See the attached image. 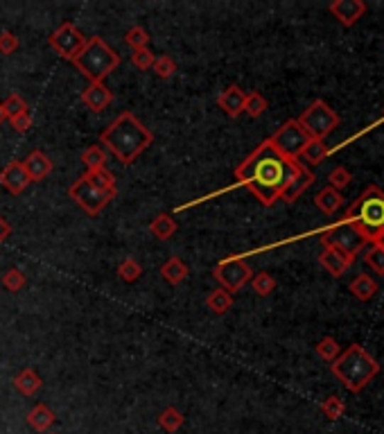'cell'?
<instances>
[{"label":"cell","instance_id":"16","mask_svg":"<svg viewBox=\"0 0 384 434\" xmlns=\"http://www.w3.org/2000/svg\"><path fill=\"white\" fill-rule=\"evenodd\" d=\"M82 102L91 111H95V114H100V111H104L111 102H114V93H111V89H106L104 82L89 84L82 91Z\"/></svg>","mask_w":384,"mask_h":434},{"label":"cell","instance_id":"11","mask_svg":"<svg viewBox=\"0 0 384 434\" xmlns=\"http://www.w3.org/2000/svg\"><path fill=\"white\" fill-rule=\"evenodd\" d=\"M48 43H50L53 50L66 61H72L86 45V36L75 28L72 23H64L61 28H57L50 36H48Z\"/></svg>","mask_w":384,"mask_h":434},{"label":"cell","instance_id":"39","mask_svg":"<svg viewBox=\"0 0 384 434\" xmlns=\"http://www.w3.org/2000/svg\"><path fill=\"white\" fill-rule=\"evenodd\" d=\"M23 285H26V274H23L21 269L11 267L3 274V288L7 292H18V290H23Z\"/></svg>","mask_w":384,"mask_h":434},{"label":"cell","instance_id":"31","mask_svg":"<svg viewBox=\"0 0 384 434\" xmlns=\"http://www.w3.org/2000/svg\"><path fill=\"white\" fill-rule=\"evenodd\" d=\"M364 263L366 267L373 269L378 276H384V249H380L375 242L364 249Z\"/></svg>","mask_w":384,"mask_h":434},{"label":"cell","instance_id":"8","mask_svg":"<svg viewBox=\"0 0 384 434\" xmlns=\"http://www.w3.org/2000/svg\"><path fill=\"white\" fill-rule=\"evenodd\" d=\"M118 190H97L93 185L86 181L84 177H79L75 183L68 188V197L77 206L84 208V213L89 215H100L102 210L111 204V200H116Z\"/></svg>","mask_w":384,"mask_h":434},{"label":"cell","instance_id":"3","mask_svg":"<svg viewBox=\"0 0 384 434\" xmlns=\"http://www.w3.org/2000/svg\"><path fill=\"white\" fill-rule=\"evenodd\" d=\"M330 371L346 389L353 394H359L371 380L378 378L380 362L364 349V346L351 344L349 349L341 351V355L334 359V362H330Z\"/></svg>","mask_w":384,"mask_h":434},{"label":"cell","instance_id":"10","mask_svg":"<svg viewBox=\"0 0 384 434\" xmlns=\"http://www.w3.org/2000/svg\"><path fill=\"white\" fill-rule=\"evenodd\" d=\"M213 276L219 283L221 290H226L229 294L242 290L246 283L253 278V271L249 263L242 258H226L213 269Z\"/></svg>","mask_w":384,"mask_h":434},{"label":"cell","instance_id":"22","mask_svg":"<svg viewBox=\"0 0 384 434\" xmlns=\"http://www.w3.org/2000/svg\"><path fill=\"white\" fill-rule=\"evenodd\" d=\"M188 265L183 263L181 258H170L168 263L160 267V276H163L170 285H179V283H183L185 278H188Z\"/></svg>","mask_w":384,"mask_h":434},{"label":"cell","instance_id":"1","mask_svg":"<svg viewBox=\"0 0 384 434\" xmlns=\"http://www.w3.org/2000/svg\"><path fill=\"white\" fill-rule=\"evenodd\" d=\"M296 163L299 158H285L267 139L235 168V179L244 188H249L263 206H274L280 200L282 190L287 188Z\"/></svg>","mask_w":384,"mask_h":434},{"label":"cell","instance_id":"15","mask_svg":"<svg viewBox=\"0 0 384 434\" xmlns=\"http://www.w3.org/2000/svg\"><path fill=\"white\" fill-rule=\"evenodd\" d=\"M353 263H355L353 258H349V256L337 251V249H332V246H324V251L319 254V265L324 267L328 274L334 276V278L344 276Z\"/></svg>","mask_w":384,"mask_h":434},{"label":"cell","instance_id":"26","mask_svg":"<svg viewBox=\"0 0 384 434\" xmlns=\"http://www.w3.org/2000/svg\"><path fill=\"white\" fill-rule=\"evenodd\" d=\"M41 384H43V380L36 376L32 369H23L21 374L14 378V387H16V391H21L23 396H34L36 391L41 389Z\"/></svg>","mask_w":384,"mask_h":434},{"label":"cell","instance_id":"27","mask_svg":"<svg viewBox=\"0 0 384 434\" xmlns=\"http://www.w3.org/2000/svg\"><path fill=\"white\" fill-rule=\"evenodd\" d=\"M84 179L89 181L93 188H97V190H116V177H114V172H109L106 168L86 172Z\"/></svg>","mask_w":384,"mask_h":434},{"label":"cell","instance_id":"13","mask_svg":"<svg viewBox=\"0 0 384 434\" xmlns=\"http://www.w3.org/2000/svg\"><path fill=\"white\" fill-rule=\"evenodd\" d=\"M328 11L341 26L351 28L366 14V3L364 0H334V3L328 5Z\"/></svg>","mask_w":384,"mask_h":434},{"label":"cell","instance_id":"37","mask_svg":"<svg viewBox=\"0 0 384 434\" xmlns=\"http://www.w3.org/2000/svg\"><path fill=\"white\" fill-rule=\"evenodd\" d=\"M152 70L156 72V75L160 80H170V77H175V72H177V64H175V59L168 57V55H160L154 59V66Z\"/></svg>","mask_w":384,"mask_h":434},{"label":"cell","instance_id":"30","mask_svg":"<svg viewBox=\"0 0 384 434\" xmlns=\"http://www.w3.org/2000/svg\"><path fill=\"white\" fill-rule=\"evenodd\" d=\"M269 109V102H267V97L263 93H246V100H244V114L249 116V118H260L265 114V111Z\"/></svg>","mask_w":384,"mask_h":434},{"label":"cell","instance_id":"6","mask_svg":"<svg viewBox=\"0 0 384 434\" xmlns=\"http://www.w3.org/2000/svg\"><path fill=\"white\" fill-rule=\"evenodd\" d=\"M321 242H324V246H332V249H337V251H341V254H346L349 258L355 260V256L359 251L366 249L368 238L364 235V231L355 224V222L344 219L341 224H334V227H330L321 233Z\"/></svg>","mask_w":384,"mask_h":434},{"label":"cell","instance_id":"29","mask_svg":"<svg viewBox=\"0 0 384 434\" xmlns=\"http://www.w3.org/2000/svg\"><path fill=\"white\" fill-rule=\"evenodd\" d=\"M82 163L86 166V172L91 170H100V168H106V150L102 145H91L89 150L82 152Z\"/></svg>","mask_w":384,"mask_h":434},{"label":"cell","instance_id":"46","mask_svg":"<svg viewBox=\"0 0 384 434\" xmlns=\"http://www.w3.org/2000/svg\"><path fill=\"white\" fill-rule=\"evenodd\" d=\"M7 120V114H5V109H3V102H0V125Z\"/></svg>","mask_w":384,"mask_h":434},{"label":"cell","instance_id":"20","mask_svg":"<svg viewBox=\"0 0 384 434\" xmlns=\"http://www.w3.org/2000/svg\"><path fill=\"white\" fill-rule=\"evenodd\" d=\"M314 206L321 210V213L332 215V213H337V210L344 206V195L339 190L330 188V185H326V188H321L314 195Z\"/></svg>","mask_w":384,"mask_h":434},{"label":"cell","instance_id":"32","mask_svg":"<svg viewBox=\"0 0 384 434\" xmlns=\"http://www.w3.org/2000/svg\"><path fill=\"white\" fill-rule=\"evenodd\" d=\"M321 414H324L328 421H339L346 414V403L339 398V396H328V398L321 403Z\"/></svg>","mask_w":384,"mask_h":434},{"label":"cell","instance_id":"17","mask_svg":"<svg viewBox=\"0 0 384 434\" xmlns=\"http://www.w3.org/2000/svg\"><path fill=\"white\" fill-rule=\"evenodd\" d=\"M23 163V170L28 172V177L32 183H39L43 181L48 175L53 172V161L48 158L41 150H34L26 156V161H21Z\"/></svg>","mask_w":384,"mask_h":434},{"label":"cell","instance_id":"28","mask_svg":"<svg viewBox=\"0 0 384 434\" xmlns=\"http://www.w3.org/2000/svg\"><path fill=\"white\" fill-rule=\"evenodd\" d=\"M183 414L179 412L177 407H165L163 412L158 414V425H160V430H165L168 434H175V432H179L181 430V425H183Z\"/></svg>","mask_w":384,"mask_h":434},{"label":"cell","instance_id":"34","mask_svg":"<svg viewBox=\"0 0 384 434\" xmlns=\"http://www.w3.org/2000/svg\"><path fill=\"white\" fill-rule=\"evenodd\" d=\"M249 283H251V290L258 296H269L271 292L276 290V278L271 274H267V271H260V274H256Z\"/></svg>","mask_w":384,"mask_h":434},{"label":"cell","instance_id":"36","mask_svg":"<svg viewBox=\"0 0 384 434\" xmlns=\"http://www.w3.org/2000/svg\"><path fill=\"white\" fill-rule=\"evenodd\" d=\"M125 43L131 50H143V48H150V34H147V30H143L141 26L129 28L125 34Z\"/></svg>","mask_w":384,"mask_h":434},{"label":"cell","instance_id":"45","mask_svg":"<svg viewBox=\"0 0 384 434\" xmlns=\"http://www.w3.org/2000/svg\"><path fill=\"white\" fill-rule=\"evenodd\" d=\"M373 242L380 246V249H384V229H382V231H378V235L373 238Z\"/></svg>","mask_w":384,"mask_h":434},{"label":"cell","instance_id":"9","mask_svg":"<svg viewBox=\"0 0 384 434\" xmlns=\"http://www.w3.org/2000/svg\"><path fill=\"white\" fill-rule=\"evenodd\" d=\"M312 141L309 136L305 134V129L299 125V120H287L285 125L271 136L269 143L274 145V150L278 154H282L285 158H299L301 152H303V147Z\"/></svg>","mask_w":384,"mask_h":434},{"label":"cell","instance_id":"4","mask_svg":"<svg viewBox=\"0 0 384 434\" xmlns=\"http://www.w3.org/2000/svg\"><path fill=\"white\" fill-rule=\"evenodd\" d=\"M72 64L89 80V84H97L104 82L120 66V55L102 36H93V39H86L84 50L72 59Z\"/></svg>","mask_w":384,"mask_h":434},{"label":"cell","instance_id":"21","mask_svg":"<svg viewBox=\"0 0 384 434\" xmlns=\"http://www.w3.org/2000/svg\"><path fill=\"white\" fill-rule=\"evenodd\" d=\"M378 290H380L378 281H373V276H368V274H359L351 283V294L357 301H371L378 294Z\"/></svg>","mask_w":384,"mask_h":434},{"label":"cell","instance_id":"44","mask_svg":"<svg viewBox=\"0 0 384 434\" xmlns=\"http://www.w3.org/2000/svg\"><path fill=\"white\" fill-rule=\"evenodd\" d=\"M9 233H11V227H9V222L0 215V244H3L7 238H9Z\"/></svg>","mask_w":384,"mask_h":434},{"label":"cell","instance_id":"5","mask_svg":"<svg viewBox=\"0 0 384 434\" xmlns=\"http://www.w3.org/2000/svg\"><path fill=\"white\" fill-rule=\"evenodd\" d=\"M346 222H355L368 242H373L378 231L384 229V192L380 185H366L362 195L346 208Z\"/></svg>","mask_w":384,"mask_h":434},{"label":"cell","instance_id":"35","mask_svg":"<svg viewBox=\"0 0 384 434\" xmlns=\"http://www.w3.org/2000/svg\"><path fill=\"white\" fill-rule=\"evenodd\" d=\"M118 276L125 281V283H136L141 276H143V267L138 260H133V258H127V260H122L120 267H118Z\"/></svg>","mask_w":384,"mask_h":434},{"label":"cell","instance_id":"23","mask_svg":"<svg viewBox=\"0 0 384 434\" xmlns=\"http://www.w3.org/2000/svg\"><path fill=\"white\" fill-rule=\"evenodd\" d=\"M177 229H179V224L175 222V217L165 215V213L156 215V217L150 222V231H152V235H156L158 240H170L172 235L177 233Z\"/></svg>","mask_w":384,"mask_h":434},{"label":"cell","instance_id":"25","mask_svg":"<svg viewBox=\"0 0 384 434\" xmlns=\"http://www.w3.org/2000/svg\"><path fill=\"white\" fill-rule=\"evenodd\" d=\"M206 308L213 315H226L229 310L233 308V294H229L226 290H213L206 296Z\"/></svg>","mask_w":384,"mask_h":434},{"label":"cell","instance_id":"41","mask_svg":"<svg viewBox=\"0 0 384 434\" xmlns=\"http://www.w3.org/2000/svg\"><path fill=\"white\" fill-rule=\"evenodd\" d=\"M156 55L150 48H143V50H131V64L138 70H152Z\"/></svg>","mask_w":384,"mask_h":434},{"label":"cell","instance_id":"19","mask_svg":"<svg viewBox=\"0 0 384 434\" xmlns=\"http://www.w3.org/2000/svg\"><path fill=\"white\" fill-rule=\"evenodd\" d=\"M55 412L48 405L39 403L34 405L30 412H28V425L34 430V432H48L53 425H55Z\"/></svg>","mask_w":384,"mask_h":434},{"label":"cell","instance_id":"43","mask_svg":"<svg viewBox=\"0 0 384 434\" xmlns=\"http://www.w3.org/2000/svg\"><path fill=\"white\" fill-rule=\"evenodd\" d=\"M9 122H11V127H14V131L26 134V131L32 127V114H30V109L26 111V114H21V116H16V118H11Z\"/></svg>","mask_w":384,"mask_h":434},{"label":"cell","instance_id":"12","mask_svg":"<svg viewBox=\"0 0 384 434\" xmlns=\"http://www.w3.org/2000/svg\"><path fill=\"white\" fill-rule=\"evenodd\" d=\"M312 183H314L312 170H309L305 163H301V161H299V163H296L294 175H292V179H290V183H287V188H285L282 195H280V200H282L285 204H294Z\"/></svg>","mask_w":384,"mask_h":434},{"label":"cell","instance_id":"14","mask_svg":"<svg viewBox=\"0 0 384 434\" xmlns=\"http://www.w3.org/2000/svg\"><path fill=\"white\" fill-rule=\"evenodd\" d=\"M30 177H28V172L23 170V163L21 161H9V163L3 168V172H0V185L11 192V195H21V192H26L28 190V185H30Z\"/></svg>","mask_w":384,"mask_h":434},{"label":"cell","instance_id":"2","mask_svg":"<svg viewBox=\"0 0 384 434\" xmlns=\"http://www.w3.org/2000/svg\"><path fill=\"white\" fill-rule=\"evenodd\" d=\"M100 143L120 163L129 166L154 143V134L131 111H125L100 134Z\"/></svg>","mask_w":384,"mask_h":434},{"label":"cell","instance_id":"18","mask_svg":"<svg viewBox=\"0 0 384 434\" xmlns=\"http://www.w3.org/2000/svg\"><path fill=\"white\" fill-rule=\"evenodd\" d=\"M244 100H246V93L240 89V86L231 84L229 89H224L219 93L217 104L229 118H238L240 114H244Z\"/></svg>","mask_w":384,"mask_h":434},{"label":"cell","instance_id":"33","mask_svg":"<svg viewBox=\"0 0 384 434\" xmlns=\"http://www.w3.org/2000/svg\"><path fill=\"white\" fill-rule=\"evenodd\" d=\"M314 351H317V355L321 359H326V362H334V359L341 355V346L337 344V340H334V337H324V340H319Z\"/></svg>","mask_w":384,"mask_h":434},{"label":"cell","instance_id":"7","mask_svg":"<svg viewBox=\"0 0 384 434\" xmlns=\"http://www.w3.org/2000/svg\"><path fill=\"white\" fill-rule=\"evenodd\" d=\"M296 120H299V125L305 129V134L312 141H324L326 136L332 134L334 127H339V122H341L337 111L330 109V104L324 100H314L303 111L301 118H296Z\"/></svg>","mask_w":384,"mask_h":434},{"label":"cell","instance_id":"42","mask_svg":"<svg viewBox=\"0 0 384 434\" xmlns=\"http://www.w3.org/2000/svg\"><path fill=\"white\" fill-rule=\"evenodd\" d=\"M18 48V39L11 32H0V53L3 55H11L16 53Z\"/></svg>","mask_w":384,"mask_h":434},{"label":"cell","instance_id":"24","mask_svg":"<svg viewBox=\"0 0 384 434\" xmlns=\"http://www.w3.org/2000/svg\"><path fill=\"white\" fill-rule=\"evenodd\" d=\"M328 154H330V147L326 145V141H309L303 147L299 161L303 158L305 163H309V166H319V163H324V161L328 158Z\"/></svg>","mask_w":384,"mask_h":434},{"label":"cell","instance_id":"40","mask_svg":"<svg viewBox=\"0 0 384 434\" xmlns=\"http://www.w3.org/2000/svg\"><path fill=\"white\" fill-rule=\"evenodd\" d=\"M328 181H330V188H334V190H344V188H349L351 185V181H353V177H351V172L346 170V168H334L330 175H328Z\"/></svg>","mask_w":384,"mask_h":434},{"label":"cell","instance_id":"38","mask_svg":"<svg viewBox=\"0 0 384 434\" xmlns=\"http://www.w3.org/2000/svg\"><path fill=\"white\" fill-rule=\"evenodd\" d=\"M3 109H5V114H7V120H11V118H16L21 114H26L28 102L23 100L18 93H11V95H7V100L3 102Z\"/></svg>","mask_w":384,"mask_h":434}]
</instances>
